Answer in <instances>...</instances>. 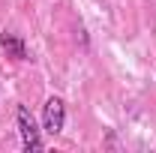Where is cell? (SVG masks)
I'll use <instances>...</instances> for the list:
<instances>
[{"label":"cell","instance_id":"6da1fadb","mask_svg":"<svg viewBox=\"0 0 156 153\" xmlns=\"http://www.w3.org/2000/svg\"><path fill=\"white\" fill-rule=\"evenodd\" d=\"M15 120H18V135H21L24 150H27V153L42 150V147H45V141H42V129L36 126V120H33V114H30V108H27V105H18Z\"/></svg>","mask_w":156,"mask_h":153},{"label":"cell","instance_id":"3957f363","mask_svg":"<svg viewBox=\"0 0 156 153\" xmlns=\"http://www.w3.org/2000/svg\"><path fill=\"white\" fill-rule=\"evenodd\" d=\"M0 45H3V51H6L12 60H27V45H24L21 36H15V33H3V36H0Z\"/></svg>","mask_w":156,"mask_h":153},{"label":"cell","instance_id":"7a4b0ae2","mask_svg":"<svg viewBox=\"0 0 156 153\" xmlns=\"http://www.w3.org/2000/svg\"><path fill=\"white\" fill-rule=\"evenodd\" d=\"M63 123H66V105L60 96H51L42 108V129L48 135H60L63 132Z\"/></svg>","mask_w":156,"mask_h":153}]
</instances>
